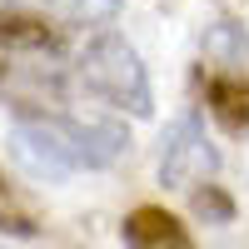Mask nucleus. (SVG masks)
Returning <instances> with one entry per match:
<instances>
[{"instance_id": "f257e3e1", "label": "nucleus", "mask_w": 249, "mask_h": 249, "mask_svg": "<svg viewBox=\"0 0 249 249\" xmlns=\"http://www.w3.org/2000/svg\"><path fill=\"white\" fill-rule=\"evenodd\" d=\"M10 150L35 179H65L75 170H105L130 150L124 124L110 115H55L15 105Z\"/></svg>"}, {"instance_id": "f03ea898", "label": "nucleus", "mask_w": 249, "mask_h": 249, "mask_svg": "<svg viewBox=\"0 0 249 249\" xmlns=\"http://www.w3.org/2000/svg\"><path fill=\"white\" fill-rule=\"evenodd\" d=\"M75 80H80L95 100H105V105H115V110H130L135 120H144V115L155 110V100H150V75H144L135 45H130L124 35H115V30H100L90 45L80 50Z\"/></svg>"}, {"instance_id": "7ed1b4c3", "label": "nucleus", "mask_w": 249, "mask_h": 249, "mask_svg": "<svg viewBox=\"0 0 249 249\" xmlns=\"http://www.w3.org/2000/svg\"><path fill=\"white\" fill-rule=\"evenodd\" d=\"M214 170H219V155L204 135V124L195 115H179L160 144V184L164 190H199L214 179Z\"/></svg>"}, {"instance_id": "20e7f679", "label": "nucleus", "mask_w": 249, "mask_h": 249, "mask_svg": "<svg viewBox=\"0 0 249 249\" xmlns=\"http://www.w3.org/2000/svg\"><path fill=\"white\" fill-rule=\"evenodd\" d=\"M120 234H124L130 249H195L190 230H184L170 210H160V204H140V210H130Z\"/></svg>"}, {"instance_id": "39448f33", "label": "nucleus", "mask_w": 249, "mask_h": 249, "mask_svg": "<svg viewBox=\"0 0 249 249\" xmlns=\"http://www.w3.org/2000/svg\"><path fill=\"white\" fill-rule=\"evenodd\" d=\"M204 105H210V115L230 135H244L249 130V75L210 70V75H204Z\"/></svg>"}, {"instance_id": "423d86ee", "label": "nucleus", "mask_w": 249, "mask_h": 249, "mask_svg": "<svg viewBox=\"0 0 249 249\" xmlns=\"http://www.w3.org/2000/svg\"><path fill=\"white\" fill-rule=\"evenodd\" d=\"M199 50H204V60H210V70H230V75H244L249 70V35H244L239 20H230V15H219L214 25L204 30Z\"/></svg>"}, {"instance_id": "0eeeda50", "label": "nucleus", "mask_w": 249, "mask_h": 249, "mask_svg": "<svg viewBox=\"0 0 249 249\" xmlns=\"http://www.w3.org/2000/svg\"><path fill=\"white\" fill-rule=\"evenodd\" d=\"M0 50H60V30L35 10H0Z\"/></svg>"}, {"instance_id": "6e6552de", "label": "nucleus", "mask_w": 249, "mask_h": 249, "mask_svg": "<svg viewBox=\"0 0 249 249\" xmlns=\"http://www.w3.org/2000/svg\"><path fill=\"white\" fill-rule=\"evenodd\" d=\"M0 234H15V239L40 234V214H35V204L20 195L5 175H0Z\"/></svg>"}, {"instance_id": "1a4fd4ad", "label": "nucleus", "mask_w": 249, "mask_h": 249, "mask_svg": "<svg viewBox=\"0 0 249 249\" xmlns=\"http://www.w3.org/2000/svg\"><path fill=\"white\" fill-rule=\"evenodd\" d=\"M190 204H195V214L204 224H230L234 219V199L219 190V184H199V190H190Z\"/></svg>"}, {"instance_id": "9d476101", "label": "nucleus", "mask_w": 249, "mask_h": 249, "mask_svg": "<svg viewBox=\"0 0 249 249\" xmlns=\"http://www.w3.org/2000/svg\"><path fill=\"white\" fill-rule=\"evenodd\" d=\"M5 70H10V65H5V55H0V80H5Z\"/></svg>"}, {"instance_id": "9b49d317", "label": "nucleus", "mask_w": 249, "mask_h": 249, "mask_svg": "<svg viewBox=\"0 0 249 249\" xmlns=\"http://www.w3.org/2000/svg\"><path fill=\"white\" fill-rule=\"evenodd\" d=\"M0 249H5V244H0Z\"/></svg>"}]
</instances>
